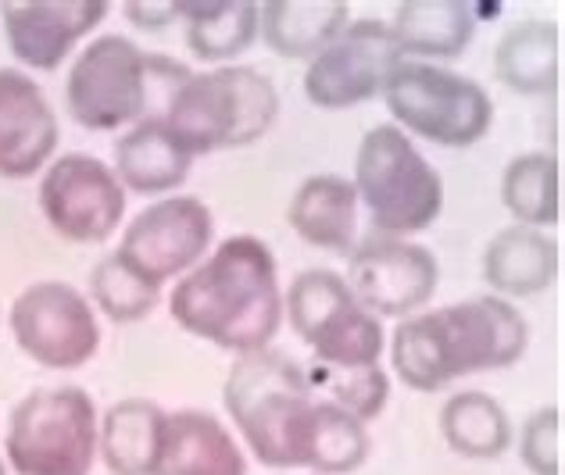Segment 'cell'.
Segmentation results:
<instances>
[{
	"label": "cell",
	"mask_w": 565,
	"mask_h": 475,
	"mask_svg": "<svg viewBox=\"0 0 565 475\" xmlns=\"http://www.w3.org/2000/svg\"><path fill=\"white\" fill-rule=\"evenodd\" d=\"M175 325L222 350H265L282 325L279 269L258 236H230L201 265L175 279L169 296Z\"/></svg>",
	"instance_id": "6da1fadb"
},
{
	"label": "cell",
	"mask_w": 565,
	"mask_h": 475,
	"mask_svg": "<svg viewBox=\"0 0 565 475\" xmlns=\"http://www.w3.org/2000/svg\"><path fill=\"white\" fill-rule=\"evenodd\" d=\"M530 347L523 311L504 296H472L401 319L391 336L397 379L415 393H434L476 373L512 368Z\"/></svg>",
	"instance_id": "7a4b0ae2"
},
{
	"label": "cell",
	"mask_w": 565,
	"mask_h": 475,
	"mask_svg": "<svg viewBox=\"0 0 565 475\" xmlns=\"http://www.w3.org/2000/svg\"><path fill=\"white\" fill-rule=\"evenodd\" d=\"M226 411L265 468H305V436L316 382L282 350L236 354L226 376Z\"/></svg>",
	"instance_id": "3957f363"
},
{
	"label": "cell",
	"mask_w": 565,
	"mask_h": 475,
	"mask_svg": "<svg viewBox=\"0 0 565 475\" xmlns=\"http://www.w3.org/2000/svg\"><path fill=\"white\" fill-rule=\"evenodd\" d=\"M279 94L269 76L247 65H222L175 86L166 100V126L186 151L215 154L258 143L276 126Z\"/></svg>",
	"instance_id": "277c9868"
},
{
	"label": "cell",
	"mask_w": 565,
	"mask_h": 475,
	"mask_svg": "<svg viewBox=\"0 0 565 475\" xmlns=\"http://www.w3.org/2000/svg\"><path fill=\"white\" fill-rule=\"evenodd\" d=\"M190 68L169 57L147 54L129 36H97L83 47L65 83V108L72 122L90 132H115L122 126H137L147 118L154 83L180 86Z\"/></svg>",
	"instance_id": "5b68a950"
},
{
	"label": "cell",
	"mask_w": 565,
	"mask_h": 475,
	"mask_svg": "<svg viewBox=\"0 0 565 475\" xmlns=\"http://www.w3.org/2000/svg\"><path fill=\"white\" fill-rule=\"evenodd\" d=\"M354 193L383 236L426 233L444 212V180L397 126H373L354 154Z\"/></svg>",
	"instance_id": "8992f818"
},
{
	"label": "cell",
	"mask_w": 565,
	"mask_h": 475,
	"mask_svg": "<svg viewBox=\"0 0 565 475\" xmlns=\"http://www.w3.org/2000/svg\"><path fill=\"white\" fill-rule=\"evenodd\" d=\"M97 404L83 386H43L14 404L4 457L14 475H90L97 462Z\"/></svg>",
	"instance_id": "52a82bcc"
},
{
	"label": "cell",
	"mask_w": 565,
	"mask_h": 475,
	"mask_svg": "<svg viewBox=\"0 0 565 475\" xmlns=\"http://www.w3.org/2000/svg\"><path fill=\"white\" fill-rule=\"evenodd\" d=\"M380 97L394 118L391 126L448 151L480 143L494 126V104L483 86L440 65L401 62Z\"/></svg>",
	"instance_id": "ba28073f"
},
{
	"label": "cell",
	"mask_w": 565,
	"mask_h": 475,
	"mask_svg": "<svg viewBox=\"0 0 565 475\" xmlns=\"http://www.w3.org/2000/svg\"><path fill=\"white\" fill-rule=\"evenodd\" d=\"M282 315L290 319L297 339H305L326 368L380 365L383 325L373 311L354 301L344 276L333 269H305L282 293Z\"/></svg>",
	"instance_id": "9c48e42d"
},
{
	"label": "cell",
	"mask_w": 565,
	"mask_h": 475,
	"mask_svg": "<svg viewBox=\"0 0 565 475\" xmlns=\"http://www.w3.org/2000/svg\"><path fill=\"white\" fill-rule=\"evenodd\" d=\"M8 325L29 361L51 373H72L94 361L100 347L97 311L86 296L57 279L25 287L8 311Z\"/></svg>",
	"instance_id": "30bf717a"
},
{
	"label": "cell",
	"mask_w": 565,
	"mask_h": 475,
	"mask_svg": "<svg viewBox=\"0 0 565 475\" xmlns=\"http://www.w3.org/2000/svg\"><path fill=\"white\" fill-rule=\"evenodd\" d=\"M40 212L47 226L68 244H108L126 215V190L111 165L100 158L72 151L54 158L40 180Z\"/></svg>",
	"instance_id": "8fae6325"
},
{
	"label": "cell",
	"mask_w": 565,
	"mask_h": 475,
	"mask_svg": "<svg viewBox=\"0 0 565 475\" xmlns=\"http://www.w3.org/2000/svg\"><path fill=\"white\" fill-rule=\"evenodd\" d=\"M344 283L351 287L354 301L376 319H408L434 301L440 265L423 244L373 233L348 255Z\"/></svg>",
	"instance_id": "7c38bea8"
},
{
	"label": "cell",
	"mask_w": 565,
	"mask_h": 475,
	"mask_svg": "<svg viewBox=\"0 0 565 475\" xmlns=\"http://www.w3.org/2000/svg\"><path fill=\"white\" fill-rule=\"evenodd\" d=\"M405 62L391 25L359 19L340 33L305 72V97L322 111H348L383 94L386 79Z\"/></svg>",
	"instance_id": "4fadbf2b"
},
{
	"label": "cell",
	"mask_w": 565,
	"mask_h": 475,
	"mask_svg": "<svg viewBox=\"0 0 565 475\" xmlns=\"http://www.w3.org/2000/svg\"><path fill=\"white\" fill-rule=\"evenodd\" d=\"M215 236V218L198 197H161L126 226L115 255L147 283L166 287L201 265Z\"/></svg>",
	"instance_id": "5bb4252c"
},
{
	"label": "cell",
	"mask_w": 565,
	"mask_h": 475,
	"mask_svg": "<svg viewBox=\"0 0 565 475\" xmlns=\"http://www.w3.org/2000/svg\"><path fill=\"white\" fill-rule=\"evenodd\" d=\"M104 0H8L0 4L8 51L25 68L54 72L104 22Z\"/></svg>",
	"instance_id": "9a60e30c"
},
{
	"label": "cell",
	"mask_w": 565,
	"mask_h": 475,
	"mask_svg": "<svg viewBox=\"0 0 565 475\" xmlns=\"http://www.w3.org/2000/svg\"><path fill=\"white\" fill-rule=\"evenodd\" d=\"M57 115L33 76L19 68H0V175L29 180L54 161Z\"/></svg>",
	"instance_id": "2e32d148"
},
{
	"label": "cell",
	"mask_w": 565,
	"mask_h": 475,
	"mask_svg": "<svg viewBox=\"0 0 565 475\" xmlns=\"http://www.w3.org/2000/svg\"><path fill=\"white\" fill-rule=\"evenodd\" d=\"M193 154L175 140L161 115H147L115 140V180L126 193L161 197L186 183Z\"/></svg>",
	"instance_id": "e0dca14e"
},
{
	"label": "cell",
	"mask_w": 565,
	"mask_h": 475,
	"mask_svg": "<svg viewBox=\"0 0 565 475\" xmlns=\"http://www.w3.org/2000/svg\"><path fill=\"white\" fill-rule=\"evenodd\" d=\"M151 475H247V457L222 419L186 408L166 414Z\"/></svg>",
	"instance_id": "ac0fdd59"
},
{
	"label": "cell",
	"mask_w": 565,
	"mask_h": 475,
	"mask_svg": "<svg viewBox=\"0 0 565 475\" xmlns=\"http://www.w3.org/2000/svg\"><path fill=\"white\" fill-rule=\"evenodd\" d=\"M287 222L308 247L348 258L359 244V193L344 175H308L290 197Z\"/></svg>",
	"instance_id": "d6986e66"
},
{
	"label": "cell",
	"mask_w": 565,
	"mask_h": 475,
	"mask_svg": "<svg viewBox=\"0 0 565 475\" xmlns=\"http://www.w3.org/2000/svg\"><path fill=\"white\" fill-rule=\"evenodd\" d=\"M476 11L462 0H405L394 8L391 33L405 62H451L469 51L476 36Z\"/></svg>",
	"instance_id": "ffe728a7"
},
{
	"label": "cell",
	"mask_w": 565,
	"mask_h": 475,
	"mask_svg": "<svg viewBox=\"0 0 565 475\" xmlns=\"http://www.w3.org/2000/svg\"><path fill=\"white\" fill-rule=\"evenodd\" d=\"M351 25L344 0H269L258 4V36L276 57L311 62Z\"/></svg>",
	"instance_id": "44dd1931"
},
{
	"label": "cell",
	"mask_w": 565,
	"mask_h": 475,
	"mask_svg": "<svg viewBox=\"0 0 565 475\" xmlns=\"http://www.w3.org/2000/svg\"><path fill=\"white\" fill-rule=\"evenodd\" d=\"M562 255L544 229L509 226L483 250V279L494 296H537L558 279Z\"/></svg>",
	"instance_id": "7402d4cb"
},
{
	"label": "cell",
	"mask_w": 565,
	"mask_h": 475,
	"mask_svg": "<svg viewBox=\"0 0 565 475\" xmlns=\"http://www.w3.org/2000/svg\"><path fill=\"white\" fill-rule=\"evenodd\" d=\"M494 76L523 97H547L562 76V33L547 19H523L498 40Z\"/></svg>",
	"instance_id": "603a6c76"
},
{
	"label": "cell",
	"mask_w": 565,
	"mask_h": 475,
	"mask_svg": "<svg viewBox=\"0 0 565 475\" xmlns=\"http://www.w3.org/2000/svg\"><path fill=\"white\" fill-rule=\"evenodd\" d=\"M166 414L154 400L126 397L111 404L97 422V454L104 457L111 475H151L161 433H166Z\"/></svg>",
	"instance_id": "cb8c5ba5"
},
{
	"label": "cell",
	"mask_w": 565,
	"mask_h": 475,
	"mask_svg": "<svg viewBox=\"0 0 565 475\" xmlns=\"http://www.w3.org/2000/svg\"><path fill=\"white\" fill-rule=\"evenodd\" d=\"M183 36L193 57L226 65L258 40V4L250 0H183Z\"/></svg>",
	"instance_id": "d4e9b609"
},
{
	"label": "cell",
	"mask_w": 565,
	"mask_h": 475,
	"mask_svg": "<svg viewBox=\"0 0 565 475\" xmlns=\"http://www.w3.org/2000/svg\"><path fill=\"white\" fill-rule=\"evenodd\" d=\"M440 436L472 462H494L515 440L509 411L483 390H462L440 408Z\"/></svg>",
	"instance_id": "484cf974"
},
{
	"label": "cell",
	"mask_w": 565,
	"mask_h": 475,
	"mask_svg": "<svg viewBox=\"0 0 565 475\" xmlns=\"http://www.w3.org/2000/svg\"><path fill=\"white\" fill-rule=\"evenodd\" d=\"M501 204L509 207L515 226L547 229L562 222V175L558 158L530 151L509 161L501 175Z\"/></svg>",
	"instance_id": "4316f807"
},
{
	"label": "cell",
	"mask_w": 565,
	"mask_h": 475,
	"mask_svg": "<svg viewBox=\"0 0 565 475\" xmlns=\"http://www.w3.org/2000/svg\"><path fill=\"white\" fill-rule=\"evenodd\" d=\"M373 440L365 422H359L344 408L330 400H316L305 436V468L316 475H348L365 465Z\"/></svg>",
	"instance_id": "83f0119b"
},
{
	"label": "cell",
	"mask_w": 565,
	"mask_h": 475,
	"mask_svg": "<svg viewBox=\"0 0 565 475\" xmlns=\"http://www.w3.org/2000/svg\"><path fill=\"white\" fill-rule=\"evenodd\" d=\"M90 301L104 319H111L115 325H129L147 319L158 307L161 287L147 283L118 255H108L90 272Z\"/></svg>",
	"instance_id": "f1b7e54d"
},
{
	"label": "cell",
	"mask_w": 565,
	"mask_h": 475,
	"mask_svg": "<svg viewBox=\"0 0 565 475\" xmlns=\"http://www.w3.org/2000/svg\"><path fill=\"white\" fill-rule=\"evenodd\" d=\"M311 382L326 386V390H330V404L344 408L359 422L380 419L386 400H391V376H386L380 365H365V368L316 365V379Z\"/></svg>",
	"instance_id": "f546056e"
},
{
	"label": "cell",
	"mask_w": 565,
	"mask_h": 475,
	"mask_svg": "<svg viewBox=\"0 0 565 475\" xmlns=\"http://www.w3.org/2000/svg\"><path fill=\"white\" fill-rule=\"evenodd\" d=\"M519 462L530 475H562V408H537L519 429Z\"/></svg>",
	"instance_id": "4dcf8cb0"
},
{
	"label": "cell",
	"mask_w": 565,
	"mask_h": 475,
	"mask_svg": "<svg viewBox=\"0 0 565 475\" xmlns=\"http://www.w3.org/2000/svg\"><path fill=\"white\" fill-rule=\"evenodd\" d=\"M126 19L143 33H161L175 22H183V0H129Z\"/></svg>",
	"instance_id": "1f68e13d"
},
{
	"label": "cell",
	"mask_w": 565,
	"mask_h": 475,
	"mask_svg": "<svg viewBox=\"0 0 565 475\" xmlns=\"http://www.w3.org/2000/svg\"><path fill=\"white\" fill-rule=\"evenodd\" d=\"M0 475H8V468H4V454H0Z\"/></svg>",
	"instance_id": "d6a6232c"
}]
</instances>
